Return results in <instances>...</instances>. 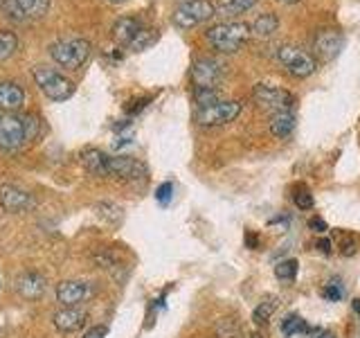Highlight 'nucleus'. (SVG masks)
Masks as SVG:
<instances>
[{
	"instance_id": "1",
	"label": "nucleus",
	"mask_w": 360,
	"mask_h": 338,
	"mask_svg": "<svg viewBox=\"0 0 360 338\" xmlns=\"http://www.w3.org/2000/svg\"><path fill=\"white\" fill-rule=\"evenodd\" d=\"M250 34H252L250 25H245V23L225 20L207 30V41L212 43L214 50H219L223 54H234L248 39H250Z\"/></svg>"
},
{
	"instance_id": "2",
	"label": "nucleus",
	"mask_w": 360,
	"mask_h": 338,
	"mask_svg": "<svg viewBox=\"0 0 360 338\" xmlns=\"http://www.w3.org/2000/svg\"><path fill=\"white\" fill-rule=\"evenodd\" d=\"M52 61L65 68V70H77L82 68L90 56V43L86 39H63L50 45Z\"/></svg>"
},
{
	"instance_id": "3",
	"label": "nucleus",
	"mask_w": 360,
	"mask_h": 338,
	"mask_svg": "<svg viewBox=\"0 0 360 338\" xmlns=\"http://www.w3.org/2000/svg\"><path fill=\"white\" fill-rule=\"evenodd\" d=\"M34 82H37V86L41 88V93L45 97H50L52 101H65L75 95V84L70 79L48 65L34 68Z\"/></svg>"
},
{
	"instance_id": "4",
	"label": "nucleus",
	"mask_w": 360,
	"mask_h": 338,
	"mask_svg": "<svg viewBox=\"0 0 360 338\" xmlns=\"http://www.w3.org/2000/svg\"><path fill=\"white\" fill-rule=\"evenodd\" d=\"M277 61L295 79H307L318 70V61L307 50L297 48V45H281L277 50Z\"/></svg>"
},
{
	"instance_id": "5",
	"label": "nucleus",
	"mask_w": 360,
	"mask_h": 338,
	"mask_svg": "<svg viewBox=\"0 0 360 338\" xmlns=\"http://www.w3.org/2000/svg\"><path fill=\"white\" fill-rule=\"evenodd\" d=\"M212 16H217V7L210 0H185L183 5H178L174 9V25L180 30H191L200 25V23L210 20Z\"/></svg>"
},
{
	"instance_id": "6",
	"label": "nucleus",
	"mask_w": 360,
	"mask_h": 338,
	"mask_svg": "<svg viewBox=\"0 0 360 338\" xmlns=\"http://www.w3.org/2000/svg\"><path fill=\"white\" fill-rule=\"evenodd\" d=\"M252 97H255V101L259 106L266 108V111H273V113L295 108V95H292L290 90H284L279 86L257 84L255 90H252Z\"/></svg>"
},
{
	"instance_id": "7",
	"label": "nucleus",
	"mask_w": 360,
	"mask_h": 338,
	"mask_svg": "<svg viewBox=\"0 0 360 338\" xmlns=\"http://www.w3.org/2000/svg\"><path fill=\"white\" fill-rule=\"evenodd\" d=\"M241 113V101H217L207 108L196 111V122L200 127H223L239 118Z\"/></svg>"
},
{
	"instance_id": "8",
	"label": "nucleus",
	"mask_w": 360,
	"mask_h": 338,
	"mask_svg": "<svg viewBox=\"0 0 360 338\" xmlns=\"http://www.w3.org/2000/svg\"><path fill=\"white\" fill-rule=\"evenodd\" d=\"M97 287L93 282L86 280H65L56 287V300H59L63 307H82V304L95 296Z\"/></svg>"
},
{
	"instance_id": "9",
	"label": "nucleus",
	"mask_w": 360,
	"mask_h": 338,
	"mask_svg": "<svg viewBox=\"0 0 360 338\" xmlns=\"http://www.w3.org/2000/svg\"><path fill=\"white\" fill-rule=\"evenodd\" d=\"M223 79V65L217 59H210V56H202L196 59L191 65V82L194 88H217Z\"/></svg>"
},
{
	"instance_id": "10",
	"label": "nucleus",
	"mask_w": 360,
	"mask_h": 338,
	"mask_svg": "<svg viewBox=\"0 0 360 338\" xmlns=\"http://www.w3.org/2000/svg\"><path fill=\"white\" fill-rule=\"evenodd\" d=\"M27 140L25 120L22 115H3L0 118V146L7 151H14Z\"/></svg>"
},
{
	"instance_id": "11",
	"label": "nucleus",
	"mask_w": 360,
	"mask_h": 338,
	"mask_svg": "<svg viewBox=\"0 0 360 338\" xmlns=\"http://www.w3.org/2000/svg\"><path fill=\"white\" fill-rule=\"evenodd\" d=\"M108 176L120 180H140L146 176V167L131 156H108Z\"/></svg>"
},
{
	"instance_id": "12",
	"label": "nucleus",
	"mask_w": 360,
	"mask_h": 338,
	"mask_svg": "<svg viewBox=\"0 0 360 338\" xmlns=\"http://www.w3.org/2000/svg\"><path fill=\"white\" fill-rule=\"evenodd\" d=\"M342 45H345V39H342L340 32L322 30L318 37H315V41H313V50H315V54H318L322 61H331V59H335V56H338V52L342 50Z\"/></svg>"
},
{
	"instance_id": "13",
	"label": "nucleus",
	"mask_w": 360,
	"mask_h": 338,
	"mask_svg": "<svg viewBox=\"0 0 360 338\" xmlns=\"http://www.w3.org/2000/svg\"><path fill=\"white\" fill-rule=\"evenodd\" d=\"M0 208L7 212H25L34 208V199L14 185H0Z\"/></svg>"
},
{
	"instance_id": "14",
	"label": "nucleus",
	"mask_w": 360,
	"mask_h": 338,
	"mask_svg": "<svg viewBox=\"0 0 360 338\" xmlns=\"http://www.w3.org/2000/svg\"><path fill=\"white\" fill-rule=\"evenodd\" d=\"M54 327L63 334H72L79 332L88 320V311L82 307H63L61 311L54 313Z\"/></svg>"
},
{
	"instance_id": "15",
	"label": "nucleus",
	"mask_w": 360,
	"mask_h": 338,
	"mask_svg": "<svg viewBox=\"0 0 360 338\" xmlns=\"http://www.w3.org/2000/svg\"><path fill=\"white\" fill-rule=\"evenodd\" d=\"M45 289H48V280H45V275L37 273V270H27V273L16 277V291L25 300H39Z\"/></svg>"
},
{
	"instance_id": "16",
	"label": "nucleus",
	"mask_w": 360,
	"mask_h": 338,
	"mask_svg": "<svg viewBox=\"0 0 360 338\" xmlns=\"http://www.w3.org/2000/svg\"><path fill=\"white\" fill-rule=\"evenodd\" d=\"M295 113L292 111H279V113H273V118L268 122V129L273 133V138L277 140H286L288 135L295 131Z\"/></svg>"
},
{
	"instance_id": "17",
	"label": "nucleus",
	"mask_w": 360,
	"mask_h": 338,
	"mask_svg": "<svg viewBox=\"0 0 360 338\" xmlns=\"http://www.w3.org/2000/svg\"><path fill=\"white\" fill-rule=\"evenodd\" d=\"M144 27L140 25L138 18L133 16H122L115 20V25H112V37H115L117 43L122 45H131V41L138 37V34L142 32Z\"/></svg>"
},
{
	"instance_id": "18",
	"label": "nucleus",
	"mask_w": 360,
	"mask_h": 338,
	"mask_svg": "<svg viewBox=\"0 0 360 338\" xmlns=\"http://www.w3.org/2000/svg\"><path fill=\"white\" fill-rule=\"evenodd\" d=\"M25 101V90L14 82H0V108L3 111H18Z\"/></svg>"
},
{
	"instance_id": "19",
	"label": "nucleus",
	"mask_w": 360,
	"mask_h": 338,
	"mask_svg": "<svg viewBox=\"0 0 360 338\" xmlns=\"http://www.w3.org/2000/svg\"><path fill=\"white\" fill-rule=\"evenodd\" d=\"M82 163L86 167L88 174L99 176V178H106L108 176V156L99 149H86L82 154Z\"/></svg>"
},
{
	"instance_id": "20",
	"label": "nucleus",
	"mask_w": 360,
	"mask_h": 338,
	"mask_svg": "<svg viewBox=\"0 0 360 338\" xmlns=\"http://www.w3.org/2000/svg\"><path fill=\"white\" fill-rule=\"evenodd\" d=\"M277 30H279V18H277V14H273V11H266V14H262L250 25V32L255 34V37H259V39L273 37Z\"/></svg>"
},
{
	"instance_id": "21",
	"label": "nucleus",
	"mask_w": 360,
	"mask_h": 338,
	"mask_svg": "<svg viewBox=\"0 0 360 338\" xmlns=\"http://www.w3.org/2000/svg\"><path fill=\"white\" fill-rule=\"evenodd\" d=\"M259 0H225L221 7H217V16H223V18H236L245 14L248 9H252Z\"/></svg>"
},
{
	"instance_id": "22",
	"label": "nucleus",
	"mask_w": 360,
	"mask_h": 338,
	"mask_svg": "<svg viewBox=\"0 0 360 338\" xmlns=\"http://www.w3.org/2000/svg\"><path fill=\"white\" fill-rule=\"evenodd\" d=\"M309 332H311V327L297 313H290V315H286L284 320H281V334H284L286 338L300 336V334H309Z\"/></svg>"
},
{
	"instance_id": "23",
	"label": "nucleus",
	"mask_w": 360,
	"mask_h": 338,
	"mask_svg": "<svg viewBox=\"0 0 360 338\" xmlns=\"http://www.w3.org/2000/svg\"><path fill=\"white\" fill-rule=\"evenodd\" d=\"M25 18H43L50 9V0H16Z\"/></svg>"
},
{
	"instance_id": "24",
	"label": "nucleus",
	"mask_w": 360,
	"mask_h": 338,
	"mask_svg": "<svg viewBox=\"0 0 360 338\" xmlns=\"http://www.w3.org/2000/svg\"><path fill=\"white\" fill-rule=\"evenodd\" d=\"M275 309H277V298L275 296H270V298H266V300H262L257 304V309L252 311V320H255V325H266L268 320H270V315L275 313Z\"/></svg>"
},
{
	"instance_id": "25",
	"label": "nucleus",
	"mask_w": 360,
	"mask_h": 338,
	"mask_svg": "<svg viewBox=\"0 0 360 338\" xmlns=\"http://www.w3.org/2000/svg\"><path fill=\"white\" fill-rule=\"evenodd\" d=\"M95 212H97V217L99 219H104L108 225H120L122 223V208L117 206H112V203H97L95 206Z\"/></svg>"
},
{
	"instance_id": "26",
	"label": "nucleus",
	"mask_w": 360,
	"mask_h": 338,
	"mask_svg": "<svg viewBox=\"0 0 360 338\" xmlns=\"http://www.w3.org/2000/svg\"><path fill=\"white\" fill-rule=\"evenodd\" d=\"M16 48H18L16 34L9 30H0V63H5L16 52Z\"/></svg>"
},
{
	"instance_id": "27",
	"label": "nucleus",
	"mask_w": 360,
	"mask_h": 338,
	"mask_svg": "<svg viewBox=\"0 0 360 338\" xmlns=\"http://www.w3.org/2000/svg\"><path fill=\"white\" fill-rule=\"evenodd\" d=\"M158 37H160V34H158V30H142L138 37H135L133 41H131V45L129 48L133 50V52H142V50H146V48H151V45L158 41Z\"/></svg>"
},
{
	"instance_id": "28",
	"label": "nucleus",
	"mask_w": 360,
	"mask_h": 338,
	"mask_svg": "<svg viewBox=\"0 0 360 338\" xmlns=\"http://www.w3.org/2000/svg\"><path fill=\"white\" fill-rule=\"evenodd\" d=\"M219 88H194V101L198 104V108H207L212 104H217L219 99Z\"/></svg>"
},
{
	"instance_id": "29",
	"label": "nucleus",
	"mask_w": 360,
	"mask_h": 338,
	"mask_svg": "<svg viewBox=\"0 0 360 338\" xmlns=\"http://www.w3.org/2000/svg\"><path fill=\"white\" fill-rule=\"evenodd\" d=\"M241 334V327L234 318H221L217 323V336L219 338H239Z\"/></svg>"
},
{
	"instance_id": "30",
	"label": "nucleus",
	"mask_w": 360,
	"mask_h": 338,
	"mask_svg": "<svg viewBox=\"0 0 360 338\" xmlns=\"http://www.w3.org/2000/svg\"><path fill=\"white\" fill-rule=\"evenodd\" d=\"M275 275L281 282L295 280V275H297V259H284V262H279L275 266Z\"/></svg>"
},
{
	"instance_id": "31",
	"label": "nucleus",
	"mask_w": 360,
	"mask_h": 338,
	"mask_svg": "<svg viewBox=\"0 0 360 338\" xmlns=\"http://www.w3.org/2000/svg\"><path fill=\"white\" fill-rule=\"evenodd\" d=\"M292 203H295L300 210H311L313 208V194L309 192L307 185H297L295 187V194H292Z\"/></svg>"
},
{
	"instance_id": "32",
	"label": "nucleus",
	"mask_w": 360,
	"mask_h": 338,
	"mask_svg": "<svg viewBox=\"0 0 360 338\" xmlns=\"http://www.w3.org/2000/svg\"><path fill=\"white\" fill-rule=\"evenodd\" d=\"M25 120V131H27V140H37L39 133L43 129V120L39 115H34V113H27V115H22Z\"/></svg>"
},
{
	"instance_id": "33",
	"label": "nucleus",
	"mask_w": 360,
	"mask_h": 338,
	"mask_svg": "<svg viewBox=\"0 0 360 338\" xmlns=\"http://www.w3.org/2000/svg\"><path fill=\"white\" fill-rule=\"evenodd\" d=\"M172 194H174V185L172 183H162L160 187H158L155 192V199L162 203V206H167L169 201H172Z\"/></svg>"
},
{
	"instance_id": "34",
	"label": "nucleus",
	"mask_w": 360,
	"mask_h": 338,
	"mask_svg": "<svg viewBox=\"0 0 360 338\" xmlns=\"http://www.w3.org/2000/svg\"><path fill=\"white\" fill-rule=\"evenodd\" d=\"M324 298H326V300H331V302L340 300V298H342V289H340V287H335V284H329V287L324 289Z\"/></svg>"
},
{
	"instance_id": "35",
	"label": "nucleus",
	"mask_w": 360,
	"mask_h": 338,
	"mask_svg": "<svg viewBox=\"0 0 360 338\" xmlns=\"http://www.w3.org/2000/svg\"><path fill=\"white\" fill-rule=\"evenodd\" d=\"M309 228H311V230H315V232H320V234H324L326 230H329V228H326L324 219H320V217H313V219L309 221Z\"/></svg>"
},
{
	"instance_id": "36",
	"label": "nucleus",
	"mask_w": 360,
	"mask_h": 338,
	"mask_svg": "<svg viewBox=\"0 0 360 338\" xmlns=\"http://www.w3.org/2000/svg\"><path fill=\"white\" fill-rule=\"evenodd\" d=\"M356 253V242H349V239H345L342 244H340V255H345V257H352Z\"/></svg>"
},
{
	"instance_id": "37",
	"label": "nucleus",
	"mask_w": 360,
	"mask_h": 338,
	"mask_svg": "<svg viewBox=\"0 0 360 338\" xmlns=\"http://www.w3.org/2000/svg\"><path fill=\"white\" fill-rule=\"evenodd\" d=\"M106 334H108V330L104 325H97L95 330H90L84 338H106Z\"/></svg>"
},
{
	"instance_id": "38",
	"label": "nucleus",
	"mask_w": 360,
	"mask_h": 338,
	"mask_svg": "<svg viewBox=\"0 0 360 338\" xmlns=\"http://www.w3.org/2000/svg\"><path fill=\"white\" fill-rule=\"evenodd\" d=\"M245 246L252 248V251H257V248H259V237L255 232H245Z\"/></svg>"
},
{
	"instance_id": "39",
	"label": "nucleus",
	"mask_w": 360,
	"mask_h": 338,
	"mask_svg": "<svg viewBox=\"0 0 360 338\" xmlns=\"http://www.w3.org/2000/svg\"><path fill=\"white\" fill-rule=\"evenodd\" d=\"M318 248H320V251H322L324 255H329V253H331V242H329V239H320V242H318Z\"/></svg>"
},
{
	"instance_id": "40",
	"label": "nucleus",
	"mask_w": 360,
	"mask_h": 338,
	"mask_svg": "<svg viewBox=\"0 0 360 338\" xmlns=\"http://www.w3.org/2000/svg\"><path fill=\"white\" fill-rule=\"evenodd\" d=\"M352 307H354V311L358 313V318H360V300H354V304H352Z\"/></svg>"
},
{
	"instance_id": "41",
	"label": "nucleus",
	"mask_w": 360,
	"mask_h": 338,
	"mask_svg": "<svg viewBox=\"0 0 360 338\" xmlns=\"http://www.w3.org/2000/svg\"><path fill=\"white\" fill-rule=\"evenodd\" d=\"M315 338H335L331 332H322V334H318V336H315Z\"/></svg>"
},
{
	"instance_id": "42",
	"label": "nucleus",
	"mask_w": 360,
	"mask_h": 338,
	"mask_svg": "<svg viewBox=\"0 0 360 338\" xmlns=\"http://www.w3.org/2000/svg\"><path fill=\"white\" fill-rule=\"evenodd\" d=\"M279 3H284V5H295V3H300V0H279Z\"/></svg>"
},
{
	"instance_id": "43",
	"label": "nucleus",
	"mask_w": 360,
	"mask_h": 338,
	"mask_svg": "<svg viewBox=\"0 0 360 338\" xmlns=\"http://www.w3.org/2000/svg\"><path fill=\"white\" fill-rule=\"evenodd\" d=\"M245 338H264L262 334H257V332H252V334H248Z\"/></svg>"
},
{
	"instance_id": "44",
	"label": "nucleus",
	"mask_w": 360,
	"mask_h": 338,
	"mask_svg": "<svg viewBox=\"0 0 360 338\" xmlns=\"http://www.w3.org/2000/svg\"><path fill=\"white\" fill-rule=\"evenodd\" d=\"M108 3H112V5H122V3H127V0H108Z\"/></svg>"
},
{
	"instance_id": "45",
	"label": "nucleus",
	"mask_w": 360,
	"mask_h": 338,
	"mask_svg": "<svg viewBox=\"0 0 360 338\" xmlns=\"http://www.w3.org/2000/svg\"><path fill=\"white\" fill-rule=\"evenodd\" d=\"M0 287H3V284H0Z\"/></svg>"
}]
</instances>
